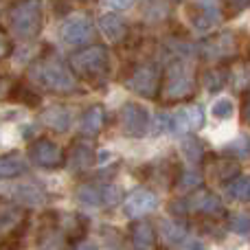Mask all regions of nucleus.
I'll list each match as a JSON object with an SVG mask.
<instances>
[{"label": "nucleus", "mask_w": 250, "mask_h": 250, "mask_svg": "<svg viewBox=\"0 0 250 250\" xmlns=\"http://www.w3.org/2000/svg\"><path fill=\"white\" fill-rule=\"evenodd\" d=\"M244 119H246V123H250V90L246 97V104H244Z\"/></svg>", "instance_id": "37"}, {"label": "nucleus", "mask_w": 250, "mask_h": 250, "mask_svg": "<svg viewBox=\"0 0 250 250\" xmlns=\"http://www.w3.org/2000/svg\"><path fill=\"white\" fill-rule=\"evenodd\" d=\"M182 213H198V215L204 217H217L224 213V204H222L220 195L213 193V191L207 189H198L195 193H191L187 200H182Z\"/></svg>", "instance_id": "10"}, {"label": "nucleus", "mask_w": 250, "mask_h": 250, "mask_svg": "<svg viewBox=\"0 0 250 250\" xmlns=\"http://www.w3.org/2000/svg\"><path fill=\"white\" fill-rule=\"evenodd\" d=\"M226 193L235 202H250V176H237L226 185Z\"/></svg>", "instance_id": "25"}, {"label": "nucleus", "mask_w": 250, "mask_h": 250, "mask_svg": "<svg viewBox=\"0 0 250 250\" xmlns=\"http://www.w3.org/2000/svg\"><path fill=\"white\" fill-rule=\"evenodd\" d=\"M70 121H73V117L64 105H51L42 112V123L51 127L53 132H66L70 127Z\"/></svg>", "instance_id": "19"}, {"label": "nucleus", "mask_w": 250, "mask_h": 250, "mask_svg": "<svg viewBox=\"0 0 250 250\" xmlns=\"http://www.w3.org/2000/svg\"><path fill=\"white\" fill-rule=\"evenodd\" d=\"M204 82H207V88H208V90H217V88L224 86L226 73H220V70H211V73L204 75Z\"/></svg>", "instance_id": "31"}, {"label": "nucleus", "mask_w": 250, "mask_h": 250, "mask_svg": "<svg viewBox=\"0 0 250 250\" xmlns=\"http://www.w3.org/2000/svg\"><path fill=\"white\" fill-rule=\"evenodd\" d=\"M11 97H13L16 101H20V104H29V105H38V101H40V97L33 95L29 86H18L16 92H13Z\"/></svg>", "instance_id": "30"}, {"label": "nucleus", "mask_w": 250, "mask_h": 250, "mask_svg": "<svg viewBox=\"0 0 250 250\" xmlns=\"http://www.w3.org/2000/svg\"><path fill=\"white\" fill-rule=\"evenodd\" d=\"M230 151H235V156H250V138L239 136L235 143H230Z\"/></svg>", "instance_id": "32"}, {"label": "nucleus", "mask_w": 250, "mask_h": 250, "mask_svg": "<svg viewBox=\"0 0 250 250\" xmlns=\"http://www.w3.org/2000/svg\"><path fill=\"white\" fill-rule=\"evenodd\" d=\"M99 29H101V33L114 44L123 42L125 35H127V24H125V20L119 13H105V16H101Z\"/></svg>", "instance_id": "16"}, {"label": "nucleus", "mask_w": 250, "mask_h": 250, "mask_svg": "<svg viewBox=\"0 0 250 250\" xmlns=\"http://www.w3.org/2000/svg\"><path fill=\"white\" fill-rule=\"evenodd\" d=\"M160 83H163V70L158 64H143L136 66L129 77L127 86L136 95L145 97V99H156L160 95Z\"/></svg>", "instance_id": "5"}, {"label": "nucleus", "mask_w": 250, "mask_h": 250, "mask_svg": "<svg viewBox=\"0 0 250 250\" xmlns=\"http://www.w3.org/2000/svg\"><path fill=\"white\" fill-rule=\"evenodd\" d=\"M60 38L68 46H83L95 38V22L86 13H75L66 18L60 26Z\"/></svg>", "instance_id": "7"}, {"label": "nucleus", "mask_w": 250, "mask_h": 250, "mask_svg": "<svg viewBox=\"0 0 250 250\" xmlns=\"http://www.w3.org/2000/svg\"><path fill=\"white\" fill-rule=\"evenodd\" d=\"M200 127H204V110H202V105L189 104V105L178 108L176 112L171 114V132L187 136V134L198 132Z\"/></svg>", "instance_id": "11"}, {"label": "nucleus", "mask_w": 250, "mask_h": 250, "mask_svg": "<svg viewBox=\"0 0 250 250\" xmlns=\"http://www.w3.org/2000/svg\"><path fill=\"white\" fill-rule=\"evenodd\" d=\"M198 90V75L195 66L185 60H176L163 70V83H160V99L165 104H176V101L193 99Z\"/></svg>", "instance_id": "2"}, {"label": "nucleus", "mask_w": 250, "mask_h": 250, "mask_svg": "<svg viewBox=\"0 0 250 250\" xmlns=\"http://www.w3.org/2000/svg\"><path fill=\"white\" fill-rule=\"evenodd\" d=\"M105 125V110L104 105H92L83 112L82 123H79V129H82L83 136H97V134L104 129Z\"/></svg>", "instance_id": "18"}, {"label": "nucleus", "mask_w": 250, "mask_h": 250, "mask_svg": "<svg viewBox=\"0 0 250 250\" xmlns=\"http://www.w3.org/2000/svg\"><path fill=\"white\" fill-rule=\"evenodd\" d=\"M202 185V173L191 169V171H180V176L176 178V189L180 191H193Z\"/></svg>", "instance_id": "27"}, {"label": "nucleus", "mask_w": 250, "mask_h": 250, "mask_svg": "<svg viewBox=\"0 0 250 250\" xmlns=\"http://www.w3.org/2000/svg\"><path fill=\"white\" fill-rule=\"evenodd\" d=\"M26 154H29V158L38 167H44V169H60L66 163V156L62 151V147L57 143H53L51 138H38L35 143L29 145Z\"/></svg>", "instance_id": "9"}, {"label": "nucleus", "mask_w": 250, "mask_h": 250, "mask_svg": "<svg viewBox=\"0 0 250 250\" xmlns=\"http://www.w3.org/2000/svg\"><path fill=\"white\" fill-rule=\"evenodd\" d=\"M182 250H204L202 242H198V239H189V242L182 246Z\"/></svg>", "instance_id": "36"}, {"label": "nucleus", "mask_w": 250, "mask_h": 250, "mask_svg": "<svg viewBox=\"0 0 250 250\" xmlns=\"http://www.w3.org/2000/svg\"><path fill=\"white\" fill-rule=\"evenodd\" d=\"M180 151H182V156H185L187 163L193 165V167H198V165L204 160L202 143H200L195 136H191V134H187V136L180 141Z\"/></svg>", "instance_id": "23"}, {"label": "nucleus", "mask_w": 250, "mask_h": 250, "mask_svg": "<svg viewBox=\"0 0 250 250\" xmlns=\"http://www.w3.org/2000/svg\"><path fill=\"white\" fill-rule=\"evenodd\" d=\"M229 229L237 235L250 233V213H235L229 217Z\"/></svg>", "instance_id": "28"}, {"label": "nucleus", "mask_w": 250, "mask_h": 250, "mask_svg": "<svg viewBox=\"0 0 250 250\" xmlns=\"http://www.w3.org/2000/svg\"><path fill=\"white\" fill-rule=\"evenodd\" d=\"M105 4H108L110 9H114V11H119V9H129L136 0H104Z\"/></svg>", "instance_id": "35"}, {"label": "nucleus", "mask_w": 250, "mask_h": 250, "mask_svg": "<svg viewBox=\"0 0 250 250\" xmlns=\"http://www.w3.org/2000/svg\"><path fill=\"white\" fill-rule=\"evenodd\" d=\"M104 189L105 185H82L77 189V202L83 207H104Z\"/></svg>", "instance_id": "24"}, {"label": "nucleus", "mask_w": 250, "mask_h": 250, "mask_svg": "<svg viewBox=\"0 0 250 250\" xmlns=\"http://www.w3.org/2000/svg\"><path fill=\"white\" fill-rule=\"evenodd\" d=\"M200 55L208 62H226L237 55V35L233 31H222L200 44Z\"/></svg>", "instance_id": "8"}, {"label": "nucleus", "mask_w": 250, "mask_h": 250, "mask_svg": "<svg viewBox=\"0 0 250 250\" xmlns=\"http://www.w3.org/2000/svg\"><path fill=\"white\" fill-rule=\"evenodd\" d=\"M149 112L143 108L141 104H134L127 101L123 104V108L119 110V125H121V132L127 138H143L149 132Z\"/></svg>", "instance_id": "6"}, {"label": "nucleus", "mask_w": 250, "mask_h": 250, "mask_svg": "<svg viewBox=\"0 0 250 250\" xmlns=\"http://www.w3.org/2000/svg\"><path fill=\"white\" fill-rule=\"evenodd\" d=\"M26 224V211L13 202L0 198V235L11 237L18 235Z\"/></svg>", "instance_id": "12"}, {"label": "nucleus", "mask_w": 250, "mask_h": 250, "mask_svg": "<svg viewBox=\"0 0 250 250\" xmlns=\"http://www.w3.org/2000/svg\"><path fill=\"white\" fill-rule=\"evenodd\" d=\"M29 171V165L22 158L18 151L11 154H2L0 156V178L2 180H13V178H20Z\"/></svg>", "instance_id": "17"}, {"label": "nucleus", "mask_w": 250, "mask_h": 250, "mask_svg": "<svg viewBox=\"0 0 250 250\" xmlns=\"http://www.w3.org/2000/svg\"><path fill=\"white\" fill-rule=\"evenodd\" d=\"M250 4V0H224V11L226 16H237Z\"/></svg>", "instance_id": "33"}, {"label": "nucleus", "mask_w": 250, "mask_h": 250, "mask_svg": "<svg viewBox=\"0 0 250 250\" xmlns=\"http://www.w3.org/2000/svg\"><path fill=\"white\" fill-rule=\"evenodd\" d=\"M29 79L35 86L44 88L48 92H55V95H70V92L77 90V79H75L73 70L53 53H48L46 57L38 60L31 66Z\"/></svg>", "instance_id": "1"}, {"label": "nucleus", "mask_w": 250, "mask_h": 250, "mask_svg": "<svg viewBox=\"0 0 250 250\" xmlns=\"http://www.w3.org/2000/svg\"><path fill=\"white\" fill-rule=\"evenodd\" d=\"M95 163V149L86 143H75L70 151V169H88Z\"/></svg>", "instance_id": "22"}, {"label": "nucleus", "mask_w": 250, "mask_h": 250, "mask_svg": "<svg viewBox=\"0 0 250 250\" xmlns=\"http://www.w3.org/2000/svg\"><path fill=\"white\" fill-rule=\"evenodd\" d=\"M217 20H220V7H217L215 0H198V9L193 13L195 29L207 33L208 29L217 24Z\"/></svg>", "instance_id": "15"}, {"label": "nucleus", "mask_w": 250, "mask_h": 250, "mask_svg": "<svg viewBox=\"0 0 250 250\" xmlns=\"http://www.w3.org/2000/svg\"><path fill=\"white\" fill-rule=\"evenodd\" d=\"M176 0H147L145 4V20L147 22H163L171 16Z\"/></svg>", "instance_id": "21"}, {"label": "nucleus", "mask_w": 250, "mask_h": 250, "mask_svg": "<svg viewBox=\"0 0 250 250\" xmlns=\"http://www.w3.org/2000/svg\"><path fill=\"white\" fill-rule=\"evenodd\" d=\"M129 242H132V250H158L156 229L145 220H138L129 226Z\"/></svg>", "instance_id": "14"}, {"label": "nucleus", "mask_w": 250, "mask_h": 250, "mask_svg": "<svg viewBox=\"0 0 250 250\" xmlns=\"http://www.w3.org/2000/svg\"><path fill=\"white\" fill-rule=\"evenodd\" d=\"M156 207H158V198H156V193L149 189H134L123 202L125 215L132 217V220L147 215V213H151Z\"/></svg>", "instance_id": "13"}, {"label": "nucleus", "mask_w": 250, "mask_h": 250, "mask_svg": "<svg viewBox=\"0 0 250 250\" xmlns=\"http://www.w3.org/2000/svg\"><path fill=\"white\" fill-rule=\"evenodd\" d=\"M230 82H233L237 92L250 90V62H239V64H235V68L230 70Z\"/></svg>", "instance_id": "26"}, {"label": "nucleus", "mask_w": 250, "mask_h": 250, "mask_svg": "<svg viewBox=\"0 0 250 250\" xmlns=\"http://www.w3.org/2000/svg\"><path fill=\"white\" fill-rule=\"evenodd\" d=\"M211 171H213V176H215V180L229 185L233 178L239 176V163L233 158V156H220V158L213 160Z\"/></svg>", "instance_id": "20"}, {"label": "nucleus", "mask_w": 250, "mask_h": 250, "mask_svg": "<svg viewBox=\"0 0 250 250\" xmlns=\"http://www.w3.org/2000/svg\"><path fill=\"white\" fill-rule=\"evenodd\" d=\"M211 112H213V117H215L217 121H226V119L233 117L235 105H233V101L230 99H217L215 104H213Z\"/></svg>", "instance_id": "29"}, {"label": "nucleus", "mask_w": 250, "mask_h": 250, "mask_svg": "<svg viewBox=\"0 0 250 250\" xmlns=\"http://www.w3.org/2000/svg\"><path fill=\"white\" fill-rule=\"evenodd\" d=\"M70 66L82 79L90 83H104L110 73V53L105 46H88L70 57Z\"/></svg>", "instance_id": "4"}, {"label": "nucleus", "mask_w": 250, "mask_h": 250, "mask_svg": "<svg viewBox=\"0 0 250 250\" xmlns=\"http://www.w3.org/2000/svg\"><path fill=\"white\" fill-rule=\"evenodd\" d=\"M9 55H11V38H9V33L0 26V62L7 60Z\"/></svg>", "instance_id": "34"}, {"label": "nucleus", "mask_w": 250, "mask_h": 250, "mask_svg": "<svg viewBox=\"0 0 250 250\" xmlns=\"http://www.w3.org/2000/svg\"><path fill=\"white\" fill-rule=\"evenodd\" d=\"M9 29L20 40H33L44 26L42 0H13L7 9Z\"/></svg>", "instance_id": "3"}]
</instances>
